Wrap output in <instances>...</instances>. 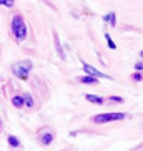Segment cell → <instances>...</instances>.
Here are the masks:
<instances>
[{"label":"cell","mask_w":143,"mask_h":151,"mask_svg":"<svg viewBox=\"0 0 143 151\" xmlns=\"http://www.w3.org/2000/svg\"><path fill=\"white\" fill-rule=\"evenodd\" d=\"M12 32H14L15 38L18 42H23L25 37H27V27H25V22L20 15H15L14 20H12Z\"/></svg>","instance_id":"1"},{"label":"cell","mask_w":143,"mask_h":151,"mask_svg":"<svg viewBox=\"0 0 143 151\" xmlns=\"http://www.w3.org/2000/svg\"><path fill=\"white\" fill-rule=\"evenodd\" d=\"M125 113H102V115H95L92 118V121L97 124L100 123H108V121H120V120H125Z\"/></svg>","instance_id":"2"},{"label":"cell","mask_w":143,"mask_h":151,"mask_svg":"<svg viewBox=\"0 0 143 151\" xmlns=\"http://www.w3.org/2000/svg\"><path fill=\"white\" fill-rule=\"evenodd\" d=\"M83 71H85L88 76H93V78H103V80H112V76L110 75H105L103 71L97 70L95 67L88 65V63H83Z\"/></svg>","instance_id":"3"},{"label":"cell","mask_w":143,"mask_h":151,"mask_svg":"<svg viewBox=\"0 0 143 151\" xmlns=\"http://www.w3.org/2000/svg\"><path fill=\"white\" fill-rule=\"evenodd\" d=\"M12 71H14L15 75H17L20 80H23V81L28 78V73H27V71H23L22 68H20V65H18V63H15L14 67H12Z\"/></svg>","instance_id":"4"},{"label":"cell","mask_w":143,"mask_h":151,"mask_svg":"<svg viewBox=\"0 0 143 151\" xmlns=\"http://www.w3.org/2000/svg\"><path fill=\"white\" fill-rule=\"evenodd\" d=\"M40 141H42V145H43V146H48L50 143L53 141V133H43L42 134V138H40Z\"/></svg>","instance_id":"5"},{"label":"cell","mask_w":143,"mask_h":151,"mask_svg":"<svg viewBox=\"0 0 143 151\" xmlns=\"http://www.w3.org/2000/svg\"><path fill=\"white\" fill-rule=\"evenodd\" d=\"M103 22H108L112 27H115V25H116V15H115V12H110V14L105 15V17H103Z\"/></svg>","instance_id":"6"},{"label":"cell","mask_w":143,"mask_h":151,"mask_svg":"<svg viewBox=\"0 0 143 151\" xmlns=\"http://www.w3.org/2000/svg\"><path fill=\"white\" fill-rule=\"evenodd\" d=\"M22 98H23V106H27V108L33 106V98H32L30 93H23Z\"/></svg>","instance_id":"7"},{"label":"cell","mask_w":143,"mask_h":151,"mask_svg":"<svg viewBox=\"0 0 143 151\" xmlns=\"http://www.w3.org/2000/svg\"><path fill=\"white\" fill-rule=\"evenodd\" d=\"M85 98L88 100L90 103H95V105H102V103H103V98L102 96H97V95H85Z\"/></svg>","instance_id":"8"},{"label":"cell","mask_w":143,"mask_h":151,"mask_svg":"<svg viewBox=\"0 0 143 151\" xmlns=\"http://www.w3.org/2000/svg\"><path fill=\"white\" fill-rule=\"evenodd\" d=\"M18 65H20V68H22L23 71H27V73L32 70V67H33V63H32V60H23V62H20Z\"/></svg>","instance_id":"9"},{"label":"cell","mask_w":143,"mask_h":151,"mask_svg":"<svg viewBox=\"0 0 143 151\" xmlns=\"http://www.w3.org/2000/svg\"><path fill=\"white\" fill-rule=\"evenodd\" d=\"M12 105H14L15 108H22V106H23V98H22V95H17V96L12 98Z\"/></svg>","instance_id":"10"},{"label":"cell","mask_w":143,"mask_h":151,"mask_svg":"<svg viewBox=\"0 0 143 151\" xmlns=\"http://www.w3.org/2000/svg\"><path fill=\"white\" fill-rule=\"evenodd\" d=\"M80 80V83H88V85H97V78H93V76H82V78H78Z\"/></svg>","instance_id":"11"},{"label":"cell","mask_w":143,"mask_h":151,"mask_svg":"<svg viewBox=\"0 0 143 151\" xmlns=\"http://www.w3.org/2000/svg\"><path fill=\"white\" fill-rule=\"evenodd\" d=\"M7 141H9V145L12 148H18V146H20V141H18L15 136H9V138H7Z\"/></svg>","instance_id":"12"},{"label":"cell","mask_w":143,"mask_h":151,"mask_svg":"<svg viewBox=\"0 0 143 151\" xmlns=\"http://www.w3.org/2000/svg\"><path fill=\"white\" fill-rule=\"evenodd\" d=\"M53 38H55V47H57L58 55L63 58V50H62V47H60V40H58V35H57V33H53Z\"/></svg>","instance_id":"13"},{"label":"cell","mask_w":143,"mask_h":151,"mask_svg":"<svg viewBox=\"0 0 143 151\" xmlns=\"http://www.w3.org/2000/svg\"><path fill=\"white\" fill-rule=\"evenodd\" d=\"M105 40H107L108 47H110V48H112V50H115V48H116V45H115V42L112 40V37L108 35V33H105Z\"/></svg>","instance_id":"14"},{"label":"cell","mask_w":143,"mask_h":151,"mask_svg":"<svg viewBox=\"0 0 143 151\" xmlns=\"http://www.w3.org/2000/svg\"><path fill=\"white\" fill-rule=\"evenodd\" d=\"M131 78H133L135 81H142V80H143V73L136 71V73H133V75H131Z\"/></svg>","instance_id":"15"},{"label":"cell","mask_w":143,"mask_h":151,"mask_svg":"<svg viewBox=\"0 0 143 151\" xmlns=\"http://www.w3.org/2000/svg\"><path fill=\"white\" fill-rule=\"evenodd\" d=\"M0 5H5V7H12V5H14V0H0Z\"/></svg>","instance_id":"16"},{"label":"cell","mask_w":143,"mask_h":151,"mask_svg":"<svg viewBox=\"0 0 143 151\" xmlns=\"http://www.w3.org/2000/svg\"><path fill=\"white\" fill-rule=\"evenodd\" d=\"M135 70H136V71H143V63L138 62L136 65H135Z\"/></svg>","instance_id":"17"},{"label":"cell","mask_w":143,"mask_h":151,"mask_svg":"<svg viewBox=\"0 0 143 151\" xmlns=\"http://www.w3.org/2000/svg\"><path fill=\"white\" fill-rule=\"evenodd\" d=\"M110 101H116V103H121L123 100H121L120 96H110Z\"/></svg>","instance_id":"18"},{"label":"cell","mask_w":143,"mask_h":151,"mask_svg":"<svg viewBox=\"0 0 143 151\" xmlns=\"http://www.w3.org/2000/svg\"><path fill=\"white\" fill-rule=\"evenodd\" d=\"M140 55H142V58H143V52H140Z\"/></svg>","instance_id":"19"},{"label":"cell","mask_w":143,"mask_h":151,"mask_svg":"<svg viewBox=\"0 0 143 151\" xmlns=\"http://www.w3.org/2000/svg\"><path fill=\"white\" fill-rule=\"evenodd\" d=\"M0 128H2V123H0Z\"/></svg>","instance_id":"20"}]
</instances>
